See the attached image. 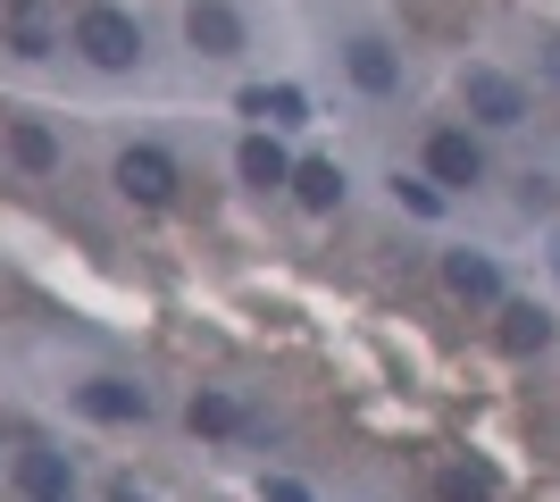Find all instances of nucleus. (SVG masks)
Instances as JSON below:
<instances>
[{
	"mask_svg": "<svg viewBox=\"0 0 560 502\" xmlns=\"http://www.w3.org/2000/svg\"><path fill=\"white\" fill-rule=\"evenodd\" d=\"M75 50H84L101 75H126L142 59V25L126 17V9H109V0H84V9H75Z\"/></svg>",
	"mask_w": 560,
	"mask_h": 502,
	"instance_id": "1",
	"label": "nucleus"
},
{
	"mask_svg": "<svg viewBox=\"0 0 560 502\" xmlns=\"http://www.w3.org/2000/svg\"><path fill=\"white\" fill-rule=\"evenodd\" d=\"M117 192H126V201H142V210L176 201V160H167L160 143H135V151H117Z\"/></svg>",
	"mask_w": 560,
	"mask_h": 502,
	"instance_id": "2",
	"label": "nucleus"
},
{
	"mask_svg": "<svg viewBox=\"0 0 560 502\" xmlns=\"http://www.w3.org/2000/svg\"><path fill=\"white\" fill-rule=\"evenodd\" d=\"M477 176H486V151L468 143L460 126H444V135H427V185H435V192H468Z\"/></svg>",
	"mask_w": 560,
	"mask_h": 502,
	"instance_id": "3",
	"label": "nucleus"
},
{
	"mask_svg": "<svg viewBox=\"0 0 560 502\" xmlns=\"http://www.w3.org/2000/svg\"><path fill=\"white\" fill-rule=\"evenodd\" d=\"M460 101H468V118H477V126H518V118H527V93H518L502 68H468Z\"/></svg>",
	"mask_w": 560,
	"mask_h": 502,
	"instance_id": "4",
	"label": "nucleus"
},
{
	"mask_svg": "<svg viewBox=\"0 0 560 502\" xmlns=\"http://www.w3.org/2000/svg\"><path fill=\"white\" fill-rule=\"evenodd\" d=\"M75 402L93 410V419H109V428H142V419H151V394L126 385V377H84V385H75Z\"/></svg>",
	"mask_w": 560,
	"mask_h": 502,
	"instance_id": "5",
	"label": "nucleus"
},
{
	"mask_svg": "<svg viewBox=\"0 0 560 502\" xmlns=\"http://www.w3.org/2000/svg\"><path fill=\"white\" fill-rule=\"evenodd\" d=\"M185 43L201 50V59H234V50H243V17H234L226 0H192L185 9Z\"/></svg>",
	"mask_w": 560,
	"mask_h": 502,
	"instance_id": "6",
	"label": "nucleus"
},
{
	"mask_svg": "<svg viewBox=\"0 0 560 502\" xmlns=\"http://www.w3.org/2000/svg\"><path fill=\"white\" fill-rule=\"evenodd\" d=\"M343 68H351V84H360V93H394V84H401L394 43H376V34H360V43L343 50Z\"/></svg>",
	"mask_w": 560,
	"mask_h": 502,
	"instance_id": "7",
	"label": "nucleus"
},
{
	"mask_svg": "<svg viewBox=\"0 0 560 502\" xmlns=\"http://www.w3.org/2000/svg\"><path fill=\"white\" fill-rule=\"evenodd\" d=\"M0 135H9V160H18L25 176H50V167H59V135H50L43 118H9Z\"/></svg>",
	"mask_w": 560,
	"mask_h": 502,
	"instance_id": "8",
	"label": "nucleus"
},
{
	"mask_svg": "<svg viewBox=\"0 0 560 502\" xmlns=\"http://www.w3.org/2000/svg\"><path fill=\"white\" fill-rule=\"evenodd\" d=\"M444 285L460 293V302H502V277H493L486 252H444Z\"/></svg>",
	"mask_w": 560,
	"mask_h": 502,
	"instance_id": "9",
	"label": "nucleus"
},
{
	"mask_svg": "<svg viewBox=\"0 0 560 502\" xmlns=\"http://www.w3.org/2000/svg\"><path fill=\"white\" fill-rule=\"evenodd\" d=\"M552 343V311H536V302H502V352H544Z\"/></svg>",
	"mask_w": 560,
	"mask_h": 502,
	"instance_id": "10",
	"label": "nucleus"
},
{
	"mask_svg": "<svg viewBox=\"0 0 560 502\" xmlns=\"http://www.w3.org/2000/svg\"><path fill=\"white\" fill-rule=\"evenodd\" d=\"M234 167H243V185H252V192H277V185H293V160H284V151L268 143V135H252V143L234 151Z\"/></svg>",
	"mask_w": 560,
	"mask_h": 502,
	"instance_id": "11",
	"label": "nucleus"
},
{
	"mask_svg": "<svg viewBox=\"0 0 560 502\" xmlns=\"http://www.w3.org/2000/svg\"><path fill=\"white\" fill-rule=\"evenodd\" d=\"M243 118H268V126H302V118H310V101L293 93V84H252V93H243Z\"/></svg>",
	"mask_w": 560,
	"mask_h": 502,
	"instance_id": "12",
	"label": "nucleus"
},
{
	"mask_svg": "<svg viewBox=\"0 0 560 502\" xmlns=\"http://www.w3.org/2000/svg\"><path fill=\"white\" fill-rule=\"evenodd\" d=\"M293 192H302V210H335V201H343V167L335 160H293Z\"/></svg>",
	"mask_w": 560,
	"mask_h": 502,
	"instance_id": "13",
	"label": "nucleus"
},
{
	"mask_svg": "<svg viewBox=\"0 0 560 502\" xmlns=\"http://www.w3.org/2000/svg\"><path fill=\"white\" fill-rule=\"evenodd\" d=\"M9 43H18V59H50V17H43V0H9Z\"/></svg>",
	"mask_w": 560,
	"mask_h": 502,
	"instance_id": "14",
	"label": "nucleus"
},
{
	"mask_svg": "<svg viewBox=\"0 0 560 502\" xmlns=\"http://www.w3.org/2000/svg\"><path fill=\"white\" fill-rule=\"evenodd\" d=\"M201 435H252V419H243V402L234 394H192V410H185Z\"/></svg>",
	"mask_w": 560,
	"mask_h": 502,
	"instance_id": "15",
	"label": "nucleus"
},
{
	"mask_svg": "<svg viewBox=\"0 0 560 502\" xmlns=\"http://www.w3.org/2000/svg\"><path fill=\"white\" fill-rule=\"evenodd\" d=\"M435 494H444V502H493V494H502V478L477 469V460H452L444 478H435Z\"/></svg>",
	"mask_w": 560,
	"mask_h": 502,
	"instance_id": "16",
	"label": "nucleus"
},
{
	"mask_svg": "<svg viewBox=\"0 0 560 502\" xmlns=\"http://www.w3.org/2000/svg\"><path fill=\"white\" fill-rule=\"evenodd\" d=\"M18 478H25V494H34V502H50V494H68V460H59V453H25Z\"/></svg>",
	"mask_w": 560,
	"mask_h": 502,
	"instance_id": "17",
	"label": "nucleus"
},
{
	"mask_svg": "<svg viewBox=\"0 0 560 502\" xmlns=\"http://www.w3.org/2000/svg\"><path fill=\"white\" fill-rule=\"evenodd\" d=\"M394 192H401V201H410L419 218H444V192L427 185V176H394Z\"/></svg>",
	"mask_w": 560,
	"mask_h": 502,
	"instance_id": "18",
	"label": "nucleus"
},
{
	"mask_svg": "<svg viewBox=\"0 0 560 502\" xmlns=\"http://www.w3.org/2000/svg\"><path fill=\"white\" fill-rule=\"evenodd\" d=\"M259 494H268V502H310V486H293V478H268Z\"/></svg>",
	"mask_w": 560,
	"mask_h": 502,
	"instance_id": "19",
	"label": "nucleus"
},
{
	"mask_svg": "<svg viewBox=\"0 0 560 502\" xmlns=\"http://www.w3.org/2000/svg\"><path fill=\"white\" fill-rule=\"evenodd\" d=\"M50 502H68V494H50Z\"/></svg>",
	"mask_w": 560,
	"mask_h": 502,
	"instance_id": "20",
	"label": "nucleus"
}]
</instances>
